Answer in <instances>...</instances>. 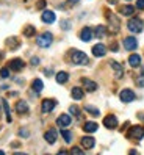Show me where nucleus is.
I'll list each match as a JSON object with an SVG mask.
<instances>
[{
    "label": "nucleus",
    "instance_id": "nucleus-8",
    "mask_svg": "<svg viewBox=\"0 0 144 155\" xmlns=\"http://www.w3.org/2000/svg\"><path fill=\"white\" fill-rule=\"evenodd\" d=\"M72 122V117L69 114H60L58 116V119H57V124L60 127H63V129H66V127H69Z\"/></svg>",
    "mask_w": 144,
    "mask_h": 155
},
{
    "label": "nucleus",
    "instance_id": "nucleus-13",
    "mask_svg": "<svg viewBox=\"0 0 144 155\" xmlns=\"http://www.w3.org/2000/svg\"><path fill=\"white\" fill-rule=\"evenodd\" d=\"M57 138H58V135H57V132L53 129H50V130H47L46 133H44V140H46L49 144H53L57 141Z\"/></svg>",
    "mask_w": 144,
    "mask_h": 155
},
{
    "label": "nucleus",
    "instance_id": "nucleus-34",
    "mask_svg": "<svg viewBox=\"0 0 144 155\" xmlns=\"http://www.w3.org/2000/svg\"><path fill=\"white\" fill-rule=\"evenodd\" d=\"M70 113H72V114H75V116H80V110H78L77 107H74V105L70 107Z\"/></svg>",
    "mask_w": 144,
    "mask_h": 155
},
{
    "label": "nucleus",
    "instance_id": "nucleus-28",
    "mask_svg": "<svg viewBox=\"0 0 144 155\" xmlns=\"http://www.w3.org/2000/svg\"><path fill=\"white\" fill-rule=\"evenodd\" d=\"M8 47H10V49L19 47V41H17L16 38H10V39H8Z\"/></svg>",
    "mask_w": 144,
    "mask_h": 155
},
{
    "label": "nucleus",
    "instance_id": "nucleus-32",
    "mask_svg": "<svg viewBox=\"0 0 144 155\" xmlns=\"http://www.w3.org/2000/svg\"><path fill=\"white\" fill-rule=\"evenodd\" d=\"M24 35H25V36H28V38H30V36H33V35H34V27L28 25V27H27V28L24 30Z\"/></svg>",
    "mask_w": 144,
    "mask_h": 155
},
{
    "label": "nucleus",
    "instance_id": "nucleus-42",
    "mask_svg": "<svg viewBox=\"0 0 144 155\" xmlns=\"http://www.w3.org/2000/svg\"><path fill=\"white\" fill-rule=\"evenodd\" d=\"M2 57H3V55H2V53H0V60H2Z\"/></svg>",
    "mask_w": 144,
    "mask_h": 155
},
{
    "label": "nucleus",
    "instance_id": "nucleus-9",
    "mask_svg": "<svg viewBox=\"0 0 144 155\" xmlns=\"http://www.w3.org/2000/svg\"><path fill=\"white\" fill-rule=\"evenodd\" d=\"M106 16H108V21H110V28L111 31H118L119 30V21H118V17H116L114 14H111L110 11H106Z\"/></svg>",
    "mask_w": 144,
    "mask_h": 155
},
{
    "label": "nucleus",
    "instance_id": "nucleus-11",
    "mask_svg": "<svg viewBox=\"0 0 144 155\" xmlns=\"http://www.w3.org/2000/svg\"><path fill=\"white\" fill-rule=\"evenodd\" d=\"M124 47L127 49V50H135V49L138 47V41L135 39V38H132V36H129V38L124 39Z\"/></svg>",
    "mask_w": 144,
    "mask_h": 155
},
{
    "label": "nucleus",
    "instance_id": "nucleus-14",
    "mask_svg": "<svg viewBox=\"0 0 144 155\" xmlns=\"http://www.w3.org/2000/svg\"><path fill=\"white\" fill-rule=\"evenodd\" d=\"M41 19L44 24H53L55 22V13L53 11H44L42 16H41Z\"/></svg>",
    "mask_w": 144,
    "mask_h": 155
},
{
    "label": "nucleus",
    "instance_id": "nucleus-39",
    "mask_svg": "<svg viewBox=\"0 0 144 155\" xmlns=\"http://www.w3.org/2000/svg\"><path fill=\"white\" fill-rule=\"evenodd\" d=\"M46 6V2H44V0H41V2L38 3V8H44Z\"/></svg>",
    "mask_w": 144,
    "mask_h": 155
},
{
    "label": "nucleus",
    "instance_id": "nucleus-19",
    "mask_svg": "<svg viewBox=\"0 0 144 155\" xmlns=\"http://www.w3.org/2000/svg\"><path fill=\"white\" fill-rule=\"evenodd\" d=\"M16 111L19 114H24V113L28 111V105H27L25 100H19V102L16 104Z\"/></svg>",
    "mask_w": 144,
    "mask_h": 155
},
{
    "label": "nucleus",
    "instance_id": "nucleus-15",
    "mask_svg": "<svg viewBox=\"0 0 144 155\" xmlns=\"http://www.w3.org/2000/svg\"><path fill=\"white\" fill-rule=\"evenodd\" d=\"M105 53H106V47L103 44H96L93 47V55L94 57H103Z\"/></svg>",
    "mask_w": 144,
    "mask_h": 155
},
{
    "label": "nucleus",
    "instance_id": "nucleus-6",
    "mask_svg": "<svg viewBox=\"0 0 144 155\" xmlns=\"http://www.w3.org/2000/svg\"><path fill=\"white\" fill-rule=\"evenodd\" d=\"M55 105H57V102L53 99H44L42 105H41V110H42V113H50L53 108H55Z\"/></svg>",
    "mask_w": 144,
    "mask_h": 155
},
{
    "label": "nucleus",
    "instance_id": "nucleus-40",
    "mask_svg": "<svg viewBox=\"0 0 144 155\" xmlns=\"http://www.w3.org/2000/svg\"><path fill=\"white\" fill-rule=\"evenodd\" d=\"M31 63H33V64H38L39 60H38V58H33V60H31Z\"/></svg>",
    "mask_w": 144,
    "mask_h": 155
},
{
    "label": "nucleus",
    "instance_id": "nucleus-3",
    "mask_svg": "<svg viewBox=\"0 0 144 155\" xmlns=\"http://www.w3.org/2000/svg\"><path fill=\"white\" fill-rule=\"evenodd\" d=\"M127 27H129V30L132 33H141L142 28H144V24L141 19H136V17H133V19H130L127 22Z\"/></svg>",
    "mask_w": 144,
    "mask_h": 155
},
{
    "label": "nucleus",
    "instance_id": "nucleus-36",
    "mask_svg": "<svg viewBox=\"0 0 144 155\" xmlns=\"http://www.w3.org/2000/svg\"><path fill=\"white\" fill-rule=\"evenodd\" d=\"M61 28H64V30L70 28V22H67V21H63V22H61Z\"/></svg>",
    "mask_w": 144,
    "mask_h": 155
},
{
    "label": "nucleus",
    "instance_id": "nucleus-38",
    "mask_svg": "<svg viewBox=\"0 0 144 155\" xmlns=\"http://www.w3.org/2000/svg\"><path fill=\"white\" fill-rule=\"evenodd\" d=\"M19 135H21V136H25V138H27V136H28V132H27L25 129H21V132H19Z\"/></svg>",
    "mask_w": 144,
    "mask_h": 155
},
{
    "label": "nucleus",
    "instance_id": "nucleus-26",
    "mask_svg": "<svg viewBox=\"0 0 144 155\" xmlns=\"http://www.w3.org/2000/svg\"><path fill=\"white\" fill-rule=\"evenodd\" d=\"M105 30H106L105 27H102V25H99L97 28H96V31H94V35L97 36V38H103V36H105V33H106Z\"/></svg>",
    "mask_w": 144,
    "mask_h": 155
},
{
    "label": "nucleus",
    "instance_id": "nucleus-12",
    "mask_svg": "<svg viewBox=\"0 0 144 155\" xmlns=\"http://www.w3.org/2000/svg\"><path fill=\"white\" fill-rule=\"evenodd\" d=\"M8 68L13 69V71H22V68H24V61H22L21 58H14V60H11L10 63H8Z\"/></svg>",
    "mask_w": 144,
    "mask_h": 155
},
{
    "label": "nucleus",
    "instance_id": "nucleus-1",
    "mask_svg": "<svg viewBox=\"0 0 144 155\" xmlns=\"http://www.w3.org/2000/svg\"><path fill=\"white\" fill-rule=\"evenodd\" d=\"M70 60H72L74 64H86L88 63V58L85 55V52H82V50H72Z\"/></svg>",
    "mask_w": 144,
    "mask_h": 155
},
{
    "label": "nucleus",
    "instance_id": "nucleus-41",
    "mask_svg": "<svg viewBox=\"0 0 144 155\" xmlns=\"http://www.w3.org/2000/svg\"><path fill=\"white\" fill-rule=\"evenodd\" d=\"M67 2H69V3H77L78 0H67Z\"/></svg>",
    "mask_w": 144,
    "mask_h": 155
},
{
    "label": "nucleus",
    "instance_id": "nucleus-25",
    "mask_svg": "<svg viewBox=\"0 0 144 155\" xmlns=\"http://www.w3.org/2000/svg\"><path fill=\"white\" fill-rule=\"evenodd\" d=\"M110 64H111V66H113V69L116 71V75H118V77H121V75H122V68H121V64H119V63L111 61Z\"/></svg>",
    "mask_w": 144,
    "mask_h": 155
},
{
    "label": "nucleus",
    "instance_id": "nucleus-17",
    "mask_svg": "<svg viewBox=\"0 0 144 155\" xmlns=\"http://www.w3.org/2000/svg\"><path fill=\"white\" fill-rule=\"evenodd\" d=\"M83 86H85V89L88 91V93H93V91L97 89V83L93 81V80H89V78H83Z\"/></svg>",
    "mask_w": 144,
    "mask_h": 155
},
{
    "label": "nucleus",
    "instance_id": "nucleus-30",
    "mask_svg": "<svg viewBox=\"0 0 144 155\" xmlns=\"http://www.w3.org/2000/svg\"><path fill=\"white\" fill-rule=\"evenodd\" d=\"M85 110H86L88 113L94 114V116H99V110H97V108H94V107H91V105H86V107H85Z\"/></svg>",
    "mask_w": 144,
    "mask_h": 155
},
{
    "label": "nucleus",
    "instance_id": "nucleus-22",
    "mask_svg": "<svg viewBox=\"0 0 144 155\" xmlns=\"http://www.w3.org/2000/svg\"><path fill=\"white\" fill-rule=\"evenodd\" d=\"M69 80V74H67V72H58V74H57V81H58V83L60 85H63V83H66V81Z\"/></svg>",
    "mask_w": 144,
    "mask_h": 155
},
{
    "label": "nucleus",
    "instance_id": "nucleus-20",
    "mask_svg": "<svg viewBox=\"0 0 144 155\" xmlns=\"http://www.w3.org/2000/svg\"><path fill=\"white\" fill-rule=\"evenodd\" d=\"M72 99H75V100H82L83 99V89L82 88H78V86H75V88H72Z\"/></svg>",
    "mask_w": 144,
    "mask_h": 155
},
{
    "label": "nucleus",
    "instance_id": "nucleus-29",
    "mask_svg": "<svg viewBox=\"0 0 144 155\" xmlns=\"http://www.w3.org/2000/svg\"><path fill=\"white\" fill-rule=\"evenodd\" d=\"M2 104H3V108H5V111H6V121H8V122H11V114H10V107H8V104H6V100H2Z\"/></svg>",
    "mask_w": 144,
    "mask_h": 155
},
{
    "label": "nucleus",
    "instance_id": "nucleus-27",
    "mask_svg": "<svg viewBox=\"0 0 144 155\" xmlns=\"http://www.w3.org/2000/svg\"><path fill=\"white\" fill-rule=\"evenodd\" d=\"M61 135H63V138H64L66 143H70V141H72V133H70V130H61Z\"/></svg>",
    "mask_w": 144,
    "mask_h": 155
},
{
    "label": "nucleus",
    "instance_id": "nucleus-18",
    "mask_svg": "<svg viewBox=\"0 0 144 155\" xmlns=\"http://www.w3.org/2000/svg\"><path fill=\"white\" fill-rule=\"evenodd\" d=\"M129 64H130L132 68H138V66L141 64V57L138 55V53H133V55H130V57H129Z\"/></svg>",
    "mask_w": 144,
    "mask_h": 155
},
{
    "label": "nucleus",
    "instance_id": "nucleus-7",
    "mask_svg": "<svg viewBox=\"0 0 144 155\" xmlns=\"http://www.w3.org/2000/svg\"><path fill=\"white\" fill-rule=\"evenodd\" d=\"M103 125L106 129H116L118 127V117L113 116V114H108L103 117Z\"/></svg>",
    "mask_w": 144,
    "mask_h": 155
},
{
    "label": "nucleus",
    "instance_id": "nucleus-5",
    "mask_svg": "<svg viewBox=\"0 0 144 155\" xmlns=\"http://www.w3.org/2000/svg\"><path fill=\"white\" fill-rule=\"evenodd\" d=\"M119 99L122 100V102L129 104V102H132V100H135V93L132 89H122L119 93Z\"/></svg>",
    "mask_w": 144,
    "mask_h": 155
},
{
    "label": "nucleus",
    "instance_id": "nucleus-16",
    "mask_svg": "<svg viewBox=\"0 0 144 155\" xmlns=\"http://www.w3.org/2000/svg\"><path fill=\"white\" fill-rule=\"evenodd\" d=\"M96 144V140L93 138V136H83L82 138V146L85 149H93Z\"/></svg>",
    "mask_w": 144,
    "mask_h": 155
},
{
    "label": "nucleus",
    "instance_id": "nucleus-35",
    "mask_svg": "<svg viewBox=\"0 0 144 155\" xmlns=\"http://www.w3.org/2000/svg\"><path fill=\"white\" fill-rule=\"evenodd\" d=\"M70 153H78V155H82L83 150L80 149V147H72V149H70Z\"/></svg>",
    "mask_w": 144,
    "mask_h": 155
},
{
    "label": "nucleus",
    "instance_id": "nucleus-43",
    "mask_svg": "<svg viewBox=\"0 0 144 155\" xmlns=\"http://www.w3.org/2000/svg\"><path fill=\"white\" fill-rule=\"evenodd\" d=\"M127 2H129V0H127Z\"/></svg>",
    "mask_w": 144,
    "mask_h": 155
},
{
    "label": "nucleus",
    "instance_id": "nucleus-24",
    "mask_svg": "<svg viewBox=\"0 0 144 155\" xmlns=\"http://www.w3.org/2000/svg\"><path fill=\"white\" fill-rule=\"evenodd\" d=\"M31 88L36 91V93H39V91H42V88H44V83H42V80H39V78H36L34 81H33V85H31Z\"/></svg>",
    "mask_w": 144,
    "mask_h": 155
},
{
    "label": "nucleus",
    "instance_id": "nucleus-4",
    "mask_svg": "<svg viewBox=\"0 0 144 155\" xmlns=\"http://www.w3.org/2000/svg\"><path fill=\"white\" fill-rule=\"evenodd\" d=\"M142 136H144V127L141 125H133L129 130V138L132 140H141Z\"/></svg>",
    "mask_w": 144,
    "mask_h": 155
},
{
    "label": "nucleus",
    "instance_id": "nucleus-21",
    "mask_svg": "<svg viewBox=\"0 0 144 155\" xmlns=\"http://www.w3.org/2000/svg\"><path fill=\"white\" fill-rule=\"evenodd\" d=\"M97 124L96 122H93V121H89V122H86L85 125H83V130L86 132V133H94L96 130H97Z\"/></svg>",
    "mask_w": 144,
    "mask_h": 155
},
{
    "label": "nucleus",
    "instance_id": "nucleus-23",
    "mask_svg": "<svg viewBox=\"0 0 144 155\" xmlns=\"http://www.w3.org/2000/svg\"><path fill=\"white\" fill-rule=\"evenodd\" d=\"M121 13H122L124 16H132V14L135 13V8H133L132 5H125V6L121 8Z\"/></svg>",
    "mask_w": 144,
    "mask_h": 155
},
{
    "label": "nucleus",
    "instance_id": "nucleus-33",
    "mask_svg": "<svg viewBox=\"0 0 144 155\" xmlns=\"http://www.w3.org/2000/svg\"><path fill=\"white\" fill-rule=\"evenodd\" d=\"M136 85H138V86H141V88H144V75H139V77H138Z\"/></svg>",
    "mask_w": 144,
    "mask_h": 155
},
{
    "label": "nucleus",
    "instance_id": "nucleus-10",
    "mask_svg": "<svg viewBox=\"0 0 144 155\" xmlns=\"http://www.w3.org/2000/svg\"><path fill=\"white\" fill-rule=\"evenodd\" d=\"M93 35H94V31L89 28V27H85V28L80 31V39L82 41H85V42H88V41H91V38H93Z\"/></svg>",
    "mask_w": 144,
    "mask_h": 155
},
{
    "label": "nucleus",
    "instance_id": "nucleus-31",
    "mask_svg": "<svg viewBox=\"0 0 144 155\" xmlns=\"http://www.w3.org/2000/svg\"><path fill=\"white\" fill-rule=\"evenodd\" d=\"M0 77H2V78H8V77H10V68H2V69H0Z\"/></svg>",
    "mask_w": 144,
    "mask_h": 155
},
{
    "label": "nucleus",
    "instance_id": "nucleus-2",
    "mask_svg": "<svg viewBox=\"0 0 144 155\" xmlns=\"http://www.w3.org/2000/svg\"><path fill=\"white\" fill-rule=\"evenodd\" d=\"M36 42H38L39 47H49V45L53 42V35L46 31V33H42L38 36V39H36Z\"/></svg>",
    "mask_w": 144,
    "mask_h": 155
},
{
    "label": "nucleus",
    "instance_id": "nucleus-37",
    "mask_svg": "<svg viewBox=\"0 0 144 155\" xmlns=\"http://www.w3.org/2000/svg\"><path fill=\"white\" fill-rule=\"evenodd\" d=\"M136 8H138V10H144V0H138V2H136Z\"/></svg>",
    "mask_w": 144,
    "mask_h": 155
}]
</instances>
